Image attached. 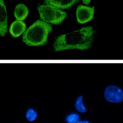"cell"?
Instances as JSON below:
<instances>
[{"label":"cell","mask_w":123,"mask_h":123,"mask_svg":"<svg viewBox=\"0 0 123 123\" xmlns=\"http://www.w3.org/2000/svg\"><path fill=\"white\" fill-rule=\"evenodd\" d=\"M42 21L54 25L61 24L67 17V13L61 9L50 5L44 4L38 7Z\"/></svg>","instance_id":"3957f363"},{"label":"cell","mask_w":123,"mask_h":123,"mask_svg":"<svg viewBox=\"0 0 123 123\" xmlns=\"http://www.w3.org/2000/svg\"><path fill=\"white\" fill-rule=\"evenodd\" d=\"M77 123H90L88 121L85 120V121H78Z\"/></svg>","instance_id":"5bb4252c"},{"label":"cell","mask_w":123,"mask_h":123,"mask_svg":"<svg viewBox=\"0 0 123 123\" xmlns=\"http://www.w3.org/2000/svg\"><path fill=\"white\" fill-rule=\"evenodd\" d=\"M52 30L53 28L50 24L38 20L25 31L22 40L29 46H43L47 43L49 34Z\"/></svg>","instance_id":"7a4b0ae2"},{"label":"cell","mask_w":123,"mask_h":123,"mask_svg":"<svg viewBox=\"0 0 123 123\" xmlns=\"http://www.w3.org/2000/svg\"><path fill=\"white\" fill-rule=\"evenodd\" d=\"M29 10L25 5L19 4L17 5L14 10V16L17 20L23 21L28 15Z\"/></svg>","instance_id":"ba28073f"},{"label":"cell","mask_w":123,"mask_h":123,"mask_svg":"<svg viewBox=\"0 0 123 123\" xmlns=\"http://www.w3.org/2000/svg\"><path fill=\"white\" fill-rule=\"evenodd\" d=\"M7 32V12L4 0H0V35L5 36Z\"/></svg>","instance_id":"8992f818"},{"label":"cell","mask_w":123,"mask_h":123,"mask_svg":"<svg viewBox=\"0 0 123 123\" xmlns=\"http://www.w3.org/2000/svg\"><path fill=\"white\" fill-rule=\"evenodd\" d=\"M80 121V116L76 113H71L66 116V121L67 123H77Z\"/></svg>","instance_id":"8fae6325"},{"label":"cell","mask_w":123,"mask_h":123,"mask_svg":"<svg viewBox=\"0 0 123 123\" xmlns=\"http://www.w3.org/2000/svg\"><path fill=\"white\" fill-rule=\"evenodd\" d=\"M94 33L91 26H87L59 35L54 43V50L55 51L70 49L87 50L92 45Z\"/></svg>","instance_id":"6da1fadb"},{"label":"cell","mask_w":123,"mask_h":123,"mask_svg":"<svg viewBox=\"0 0 123 123\" xmlns=\"http://www.w3.org/2000/svg\"><path fill=\"white\" fill-rule=\"evenodd\" d=\"M75 108L78 112L84 113L87 111V108L84 105L83 102V96L80 95L76 98L74 103Z\"/></svg>","instance_id":"9c48e42d"},{"label":"cell","mask_w":123,"mask_h":123,"mask_svg":"<svg viewBox=\"0 0 123 123\" xmlns=\"http://www.w3.org/2000/svg\"><path fill=\"white\" fill-rule=\"evenodd\" d=\"M82 1H83V2L84 4L88 5L91 2V0H82Z\"/></svg>","instance_id":"4fadbf2b"},{"label":"cell","mask_w":123,"mask_h":123,"mask_svg":"<svg viewBox=\"0 0 123 123\" xmlns=\"http://www.w3.org/2000/svg\"><path fill=\"white\" fill-rule=\"evenodd\" d=\"M26 30V25L22 21L16 20L12 23L9 29L10 34L14 38H17Z\"/></svg>","instance_id":"52a82bcc"},{"label":"cell","mask_w":123,"mask_h":123,"mask_svg":"<svg viewBox=\"0 0 123 123\" xmlns=\"http://www.w3.org/2000/svg\"><path fill=\"white\" fill-rule=\"evenodd\" d=\"M37 112L33 108H29L26 113V118L29 121L32 122L35 121L37 118Z\"/></svg>","instance_id":"30bf717a"},{"label":"cell","mask_w":123,"mask_h":123,"mask_svg":"<svg viewBox=\"0 0 123 123\" xmlns=\"http://www.w3.org/2000/svg\"><path fill=\"white\" fill-rule=\"evenodd\" d=\"M95 13V7L79 5L76 9V19L80 24L87 23L93 18Z\"/></svg>","instance_id":"5b68a950"},{"label":"cell","mask_w":123,"mask_h":123,"mask_svg":"<svg viewBox=\"0 0 123 123\" xmlns=\"http://www.w3.org/2000/svg\"><path fill=\"white\" fill-rule=\"evenodd\" d=\"M104 97L108 102L121 103L123 102V90L118 86H108L104 91Z\"/></svg>","instance_id":"277c9868"},{"label":"cell","mask_w":123,"mask_h":123,"mask_svg":"<svg viewBox=\"0 0 123 123\" xmlns=\"http://www.w3.org/2000/svg\"><path fill=\"white\" fill-rule=\"evenodd\" d=\"M64 0H44L46 4L54 6L61 9L62 5L63 4Z\"/></svg>","instance_id":"7c38bea8"}]
</instances>
